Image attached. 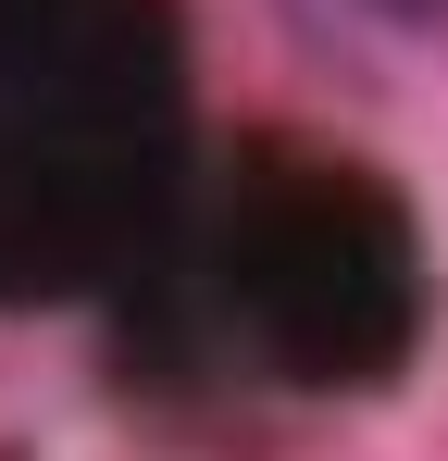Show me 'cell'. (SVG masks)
<instances>
[{"mask_svg":"<svg viewBox=\"0 0 448 461\" xmlns=\"http://www.w3.org/2000/svg\"><path fill=\"white\" fill-rule=\"evenodd\" d=\"M349 13H373V25H399V38H436L448 0H349Z\"/></svg>","mask_w":448,"mask_h":461,"instance_id":"1","label":"cell"}]
</instances>
